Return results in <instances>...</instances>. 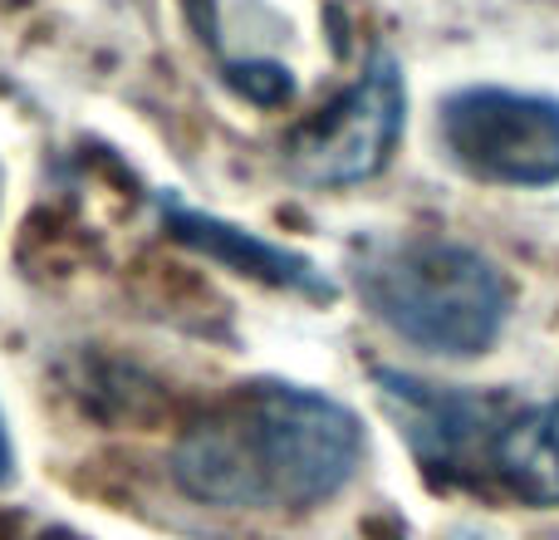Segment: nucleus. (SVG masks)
Returning a JSON list of instances; mask_svg holds the SVG:
<instances>
[{
    "label": "nucleus",
    "mask_w": 559,
    "mask_h": 540,
    "mask_svg": "<svg viewBox=\"0 0 559 540\" xmlns=\"http://www.w3.org/2000/svg\"><path fill=\"white\" fill-rule=\"evenodd\" d=\"M496 472L521 502L559 506V403L515 413L496 433Z\"/></svg>",
    "instance_id": "nucleus-7"
},
{
    "label": "nucleus",
    "mask_w": 559,
    "mask_h": 540,
    "mask_svg": "<svg viewBox=\"0 0 559 540\" xmlns=\"http://www.w3.org/2000/svg\"><path fill=\"white\" fill-rule=\"evenodd\" d=\"M407 124L403 69L388 49L364 64L358 84L338 94L324 114H314L285 143V163L309 187H348L368 183L388 167Z\"/></svg>",
    "instance_id": "nucleus-4"
},
{
    "label": "nucleus",
    "mask_w": 559,
    "mask_h": 540,
    "mask_svg": "<svg viewBox=\"0 0 559 540\" xmlns=\"http://www.w3.org/2000/svg\"><path fill=\"white\" fill-rule=\"evenodd\" d=\"M378 394L393 408V418L403 423V437L417 447V457L427 462H452L481 437L491 403L476 394H456V388H437L423 378H407L397 368H378Z\"/></svg>",
    "instance_id": "nucleus-5"
},
{
    "label": "nucleus",
    "mask_w": 559,
    "mask_h": 540,
    "mask_svg": "<svg viewBox=\"0 0 559 540\" xmlns=\"http://www.w3.org/2000/svg\"><path fill=\"white\" fill-rule=\"evenodd\" d=\"M167 232H173L182 246H192V251L222 261L226 270H241V275L265 280V285L305 290V295H314V300L334 295V285L319 275L314 261H305V256L285 251V246H275V242H261V236L241 232V226H231V222H216V216H206V212H192V207L167 202Z\"/></svg>",
    "instance_id": "nucleus-6"
},
{
    "label": "nucleus",
    "mask_w": 559,
    "mask_h": 540,
    "mask_svg": "<svg viewBox=\"0 0 559 540\" xmlns=\"http://www.w3.org/2000/svg\"><path fill=\"white\" fill-rule=\"evenodd\" d=\"M364 427L344 403L295 384H251L173 447V482L206 506H314L354 477Z\"/></svg>",
    "instance_id": "nucleus-1"
},
{
    "label": "nucleus",
    "mask_w": 559,
    "mask_h": 540,
    "mask_svg": "<svg viewBox=\"0 0 559 540\" xmlns=\"http://www.w3.org/2000/svg\"><path fill=\"white\" fill-rule=\"evenodd\" d=\"M226 84H231L236 94H246L251 104H261V108H275L295 94L289 69L275 64V59H236V64L226 69Z\"/></svg>",
    "instance_id": "nucleus-8"
},
{
    "label": "nucleus",
    "mask_w": 559,
    "mask_h": 540,
    "mask_svg": "<svg viewBox=\"0 0 559 540\" xmlns=\"http://www.w3.org/2000/svg\"><path fill=\"white\" fill-rule=\"evenodd\" d=\"M15 482V447H10V433H5V418H0V486Z\"/></svg>",
    "instance_id": "nucleus-9"
},
{
    "label": "nucleus",
    "mask_w": 559,
    "mask_h": 540,
    "mask_svg": "<svg viewBox=\"0 0 559 540\" xmlns=\"http://www.w3.org/2000/svg\"><path fill=\"white\" fill-rule=\"evenodd\" d=\"M442 148L466 177L496 187L559 183V104L515 89H462L437 118Z\"/></svg>",
    "instance_id": "nucleus-3"
},
{
    "label": "nucleus",
    "mask_w": 559,
    "mask_h": 540,
    "mask_svg": "<svg viewBox=\"0 0 559 540\" xmlns=\"http://www.w3.org/2000/svg\"><path fill=\"white\" fill-rule=\"evenodd\" d=\"M364 305L397 339L447 359H472L496 344L511 315V285L481 251L462 242H383L358 261Z\"/></svg>",
    "instance_id": "nucleus-2"
}]
</instances>
